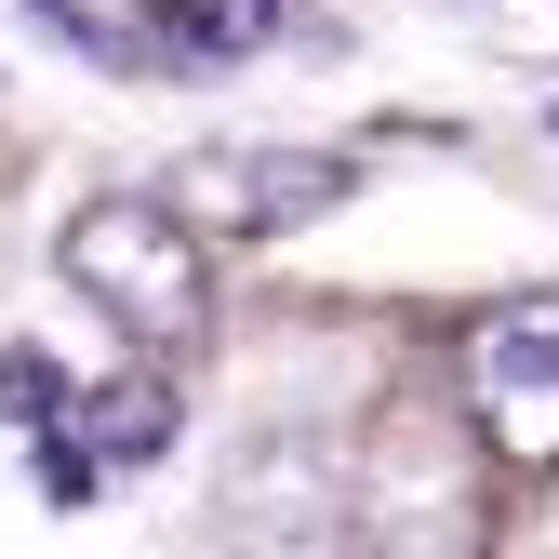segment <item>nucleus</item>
I'll return each mask as SVG.
<instances>
[{
  "label": "nucleus",
  "mask_w": 559,
  "mask_h": 559,
  "mask_svg": "<svg viewBox=\"0 0 559 559\" xmlns=\"http://www.w3.org/2000/svg\"><path fill=\"white\" fill-rule=\"evenodd\" d=\"M67 280L133 333V346H187L200 320H214V266H200V227L174 214V200H147V187H107V200H81L67 214Z\"/></svg>",
  "instance_id": "nucleus-1"
},
{
  "label": "nucleus",
  "mask_w": 559,
  "mask_h": 559,
  "mask_svg": "<svg viewBox=\"0 0 559 559\" xmlns=\"http://www.w3.org/2000/svg\"><path fill=\"white\" fill-rule=\"evenodd\" d=\"M360 187L333 147H187L160 174V200L200 227V240H280V227H320L333 200Z\"/></svg>",
  "instance_id": "nucleus-2"
},
{
  "label": "nucleus",
  "mask_w": 559,
  "mask_h": 559,
  "mask_svg": "<svg viewBox=\"0 0 559 559\" xmlns=\"http://www.w3.org/2000/svg\"><path fill=\"white\" fill-rule=\"evenodd\" d=\"M466 413L507 466H559V294H507L466 333Z\"/></svg>",
  "instance_id": "nucleus-3"
},
{
  "label": "nucleus",
  "mask_w": 559,
  "mask_h": 559,
  "mask_svg": "<svg viewBox=\"0 0 559 559\" xmlns=\"http://www.w3.org/2000/svg\"><path fill=\"white\" fill-rule=\"evenodd\" d=\"M133 27H147L174 67H227V53H253L280 14H266V0H133Z\"/></svg>",
  "instance_id": "nucleus-4"
},
{
  "label": "nucleus",
  "mask_w": 559,
  "mask_h": 559,
  "mask_svg": "<svg viewBox=\"0 0 559 559\" xmlns=\"http://www.w3.org/2000/svg\"><path fill=\"white\" fill-rule=\"evenodd\" d=\"M81 440H94L107 466H147V453H174V400H160L147 373H120V386L81 400Z\"/></svg>",
  "instance_id": "nucleus-5"
},
{
  "label": "nucleus",
  "mask_w": 559,
  "mask_h": 559,
  "mask_svg": "<svg viewBox=\"0 0 559 559\" xmlns=\"http://www.w3.org/2000/svg\"><path fill=\"white\" fill-rule=\"evenodd\" d=\"M53 413H67V373H53V346H0V427H53Z\"/></svg>",
  "instance_id": "nucleus-6"
},
{
  "label": "nucleus",
  "mask_w": 559,
  "mask_h": 559,
  "mask_svg": "<svg viewBox=\"0 0 559 559\" xmlns=\"http://www.w3.org/2000/svg\"><path fill=\"white\" fill-rule=\"evenodd\" d=\"M40 493H53V507H94V493H107V453H94L81 427H40Z\"/></svg>",
  "instance_id": "nucleus-7"
}]
</instances>
